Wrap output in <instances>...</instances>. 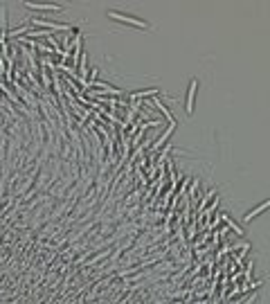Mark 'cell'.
I'll return each instance as SVG.
<instances>
[{"instance_id":"obj_3","label":"cell","mask_w":270,"mask_h":304,"mask_svg":"<svg viewBox=\"0 0 270 304\" xmlns=\"http://www.w3.org/2000/svg\"><path fill=\"white\" fill-rule=\"evenodd\" d=\"M196 88H198V79H191L189 91H187V115H189V117L194 115V108H196V100H194Z\"/></svg>"},{"instance_id":"obj_1","label":"cell","mask_w":270,"mask_h":304,"mask_svg":"<svg viewBox=\"0 0 270 304\" xmlns=\"http://www.w3.org/2000/svg\"><path fill=\"white\" fill-rule=\"evenodd\" d=\"M106 16H108L110 20H115V23L131 25V27H135V29H153V27H151V23H147V20L138 18V16H133V14H122V11L108 9V11H106Z\"/></svg>"},{"instance_id":"obj_4","label":"cell","mask_w":270,"mask_h":304,"mask_svg":"<svg viewBox=\"0 0 270 304\" xmlns=\"http://www.w3.org/2000/svg\"><path fill=\"white\" fill-rule=\"evenodd\" d=\"M268 207H270V199H268V201H264V203H259L255 209H250V212H248L246 216H243V221H246V223H250V221L255 219V216H259V214H261V212H266Z\"/></svg>"},{"instance_id":"obj_2","label":"cell","mask_w":270,"mask_h":304,"mask_svg":"<svg viewBox=\"0 0 270 304\" xmlns=\"http://www.w3.org/2000/svg\"><path fill=\"white\" fill-rule=\"evenodd\" d=\"M25 9L29 11H41V14H61V11H66V7L61 5H36V2H23Z\"/></svg>"},{"instance_id":"obj_5","label":"cell","mask_w":270,"mask_h":304,"mask_svg":"<svg viewBox=\"0 0 270 304\" xmlns=\"http://www.w3.org/2000/svg\"><path fill=\"white\" fill-rule=\"evenodd\" d=\"M34 25H43V27H48V29H68V25H63V23H54V20H50V18H34Z\"/></svg>"}]
</instances>
